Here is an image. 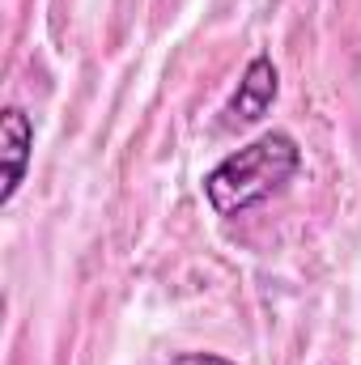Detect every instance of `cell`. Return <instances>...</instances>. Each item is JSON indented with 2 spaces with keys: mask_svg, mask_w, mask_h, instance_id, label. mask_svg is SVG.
I'll list each match as a JSON object with an SVG mask.
<instances>
[{
  "mask_svg": "<svg viewBox=\"0 0 361 365\" xmlns=\"http://www.w3.org/2000/svg\"><path fill=\"white\" fill-rule=\"evenodd\" d=\"M171 365H234V361L221 357V353H179V357H171Z\"/></svg>",
  "mask_w": 361,
  "mask_h": 365,
  "instance_id": "obj_4",
  "label": "cell"
},
{
  "mask_svg": "<svg viewBox=\"0 0 361 365\" xmlns=\"http://www.w3.org/2000/svg\"><path fill=\"white\" fill-rule=\"evenodd\" d=\"M0 153H4V187H0V204H13L17 187L26 182V166L34 153V123L21 106H4L0 115Z\"/></svg>",
  "mask_w": 361,
  "mask_h": 365,
  "instance_id": "obj_3",
  "label": "cell"
},
{
  "mask_svg": "<svg viewBox=\"0 0 361 365\" xmlns=\"http://www.w3.org/2000/svg\"><path fill=\"white\" fill-rule=\"evenodd\" d=\"M302 170V149L289 132H264L260 140L243 145L238 153L221 158L204 175V195L217 217H243L247 208L264 204Z\"/></svg>",
  "mask_w": 361,
  "mask_h": 365,
  "instance_id": "obj_1",
  "label": "cell"
},
{
  "mask_svg": "<svg viewBox=\"0 0 361 365\" xmlns=\"http://www.w3.org/2000/svg\"><path fill=\"white\" fill-rule=\"evenodd\" d=\"M276 90H280V73L272 64V56H255L238 81V90L230 93V102L221 106V128H247L255 119L268 115V106L276 102Z\"/></svg>",
  "mask_w": 361,
  "mask_h": 365,
  "instance_id": "obj_2",
  "label": "cell"
}]
</instances>
